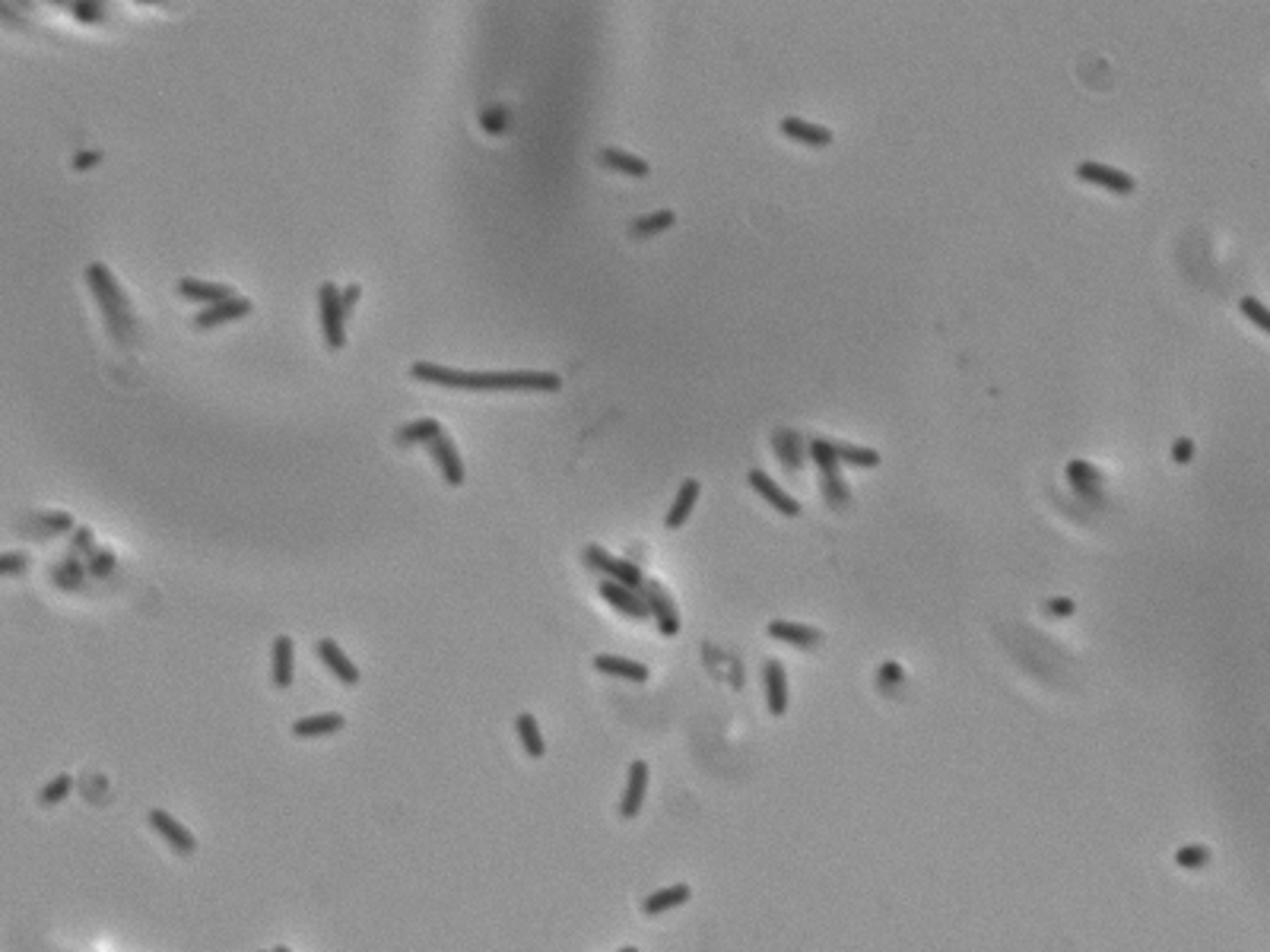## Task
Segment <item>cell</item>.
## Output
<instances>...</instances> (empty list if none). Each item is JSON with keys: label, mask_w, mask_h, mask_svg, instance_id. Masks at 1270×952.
<instances>
[{"label": "cell", "mask_w": 1270, "mask_h": 952, "mask_svg": "<svg viewBox=\"0 0 1270 952\" xmlns=\"http://www.w3.org/2000/svg\"><path fill=\"white\" fill-rule=\"evenodd\" d=\"M1238 308H1242V315L1249 317L1251 324H1258L1261 330H1267V334H1270V308L1267 305H1261L1258 299L1245 296L1242 302H1238Z\"/></svg>", "instance_id": "d6a6232c"}, {"label": "cell", "mask_w": 1270, "mask_h": 952, "mask_svg": "<svg viewBox=\"0 0 1270 952\" xmlns=\"http://www.w3.org/2000/svg\"><path fill=\"white\" fill-rule=\"evenodd\" d=\"M248 312H251V302L236 296L229 302H220V305L204 308V312L195 317V328L204 330V328H216V324H226V321H238V317H245Z\"/></svg>", "instance_id": "d6986e66"}, {"label": "cell", "mask_w": 1270, "mask_h": 952, "mask_svg": "<svg viewBox=\"0 0 1270 952\" xmlns=\"http://www.w3.org/2000/svg\"><path fill=\"white\" fill-rule=\"evenodd\" d=\"M673 222H677L673 210H657V213H648V216H642V220H635L629 232L635 238H652V235H657V232L670 229Z\"/></svg>", "instance_id": "4316f807"}, {"label": "cell", "mask_w": 1270, "mask_h": 952, "mask_svg": "<svg viewBox=\"0 0 1270 952\" xmlns=\"http://www.w3.org/2000/svg\"><path fill=\"white\" fill-rule=\"evenodd\" d=\"M87 283L99 302V308H102L108 317V330H112L121 343H128L130 334H134V312H130V302L124 299V292L118 289V283H115L112 270H108L102 261H96V264L87 267Z\"/></svg>", "instance_id": "7a4b0ae2"}, {"label": "cell", "mask_w": 1270, "mask_h": 952, "mask_svg": "<svg viewBox=\"0 0 1270 952\" xmlns=\"http://www.w3.org/2000/svg\"><path fill=\"white\" fill-rule=\"evenodd\" d=\"M776 448H778L781 461H785L788 467H797V463H801V451H797V436H791V432H778Z\"/></svg>", "instance_id": "e575fe53"}, {"label": "cell", "mask_w": 1270, "mask_h": 952, "mask_svg": "<svg viewBox=\"0 0 1270 952\" xmlns=\"http://www.w3.org/2000/svg\"><path fill=\"white\" fill-rule=\"evenodd\" d=\"M616 952H639V949H635V946H623V949H616Z\"/></svg>", "instance_id": "bcb514c9"}, {"label": "cell", "mask_w": 1270, "mask_h": 952, "mask_svg": "<svg viewBox=\"0 0 1270 952\" xmlns=\"http://www.w3.org/2000/svg\"><path fill=\"white\" fill-rule=\"evenodd\" d=\"M598 591H601V597L607 600L614 610H619L623 616H632V619H648V616H652L648 600L642 597V591H632V587H626V584L607 582V578L601 582Z\"/></svg>", "instance_id": "9c48e42d"}, {"label": "cell", "mask_w": 1270, "mask_h": 952, "mask_svg": "<svg viewBox=\"0 0 1270 952\" xmlns=\"http://www.w3.org/2000/svg\"><path fill=\"white\" fill-rule=\"evenodd\" d=\"M318 308H321V330L324 343L331 350H344L346 343V312L340 305V289L334 283H321L318 289Z\"/></svg>", "instance_id": "3957f363"}, {"label": "cell", "mask_w": 1270, "mask_h": 952, "mask_svg": "<svg viewBox=\"0 0 1270 952\" xmlns=\"http://www.w3.org/2000/svg\"><path fill=\"white\" fill-rule=\"evenodd\" d=\"M1048 613H1055V616L1074 613V600H1051V603H1048Z\"/></svg>", "instance_id": "ee69618b"}, {"label": "cell", "mask_w": 1270, "mask_h": 952, "mask_svg": "<svg viewBox=\"0 0 1270 952\" xmlns=\"http://www.w3.org/2000/svg\"><path fill=\"white\" fill-rule=\"evenodd\" d=\"M763 679H765V705H769V715L781 717L788 711V673H785V664H781V661H765Z\"/></svg>", "instance_id": "8fae6325"}, {"label": "cell", "mask_w": 1270, "mask_h": 952, "mask_svg": "<svg viewBox=\"0 0 1270 952\" xmlns=\"http://www.w3.org/2000/svg\"><path fill=\"white\" fill-rule=\"evenodd\" d=\"M76 553H87V556L96 553V543H92V530L89 528H76L74 530V556Z\"/></svg>", "instance_id": "74e56055"}, {"label": "cell", "mask_w": 1270, "mask_h": 952, "mask_svg": "<svg viewBox=\"0 0 1270 952\" xmlns=\"http://www.w3.org/2000/svg\"><path fill=\"white\" fill-rule=\"evenodd\" d=\"M823 486H826V495H830L832 502H842V499L848 495V486L842 483V479L835 476V474H832V476H826V483H823Z\"/></svg>", "instance_id": "60d3db41"}, {"label": "cell", "mask_w": 1270, "mask_h": 952, "mask_svg": "<svg viewBox=\"0 0 1270 952\" xmlns=\"http://www.w3.org/2000/svg\"><path fill=\"white\" fill-rule=\"evenodd\" d=\"M750 486H753V489H756L759 495H763V499L769 502V505L776 508V512L788 515V517L801 515V505H797L791 495L781 489V486H778L769 474H763V470H750Z\"/></svg>", "instance_id": "9a60e30c"}, {"label": "cell", "mask_w": 1270, "mask_h": 952, "mask_svg": "<svg viewBox=\"0 0 1270 952\" xmlns=\"http://www.w3.org/2000/svg\"><path fill=\"white\" fill-rule=\"evenodd\" d=\"M594 670L607 673V677H616V679H629V683H648V677H652L645 664L629 661V657H619V654H598L594 657Z\"/></svg>", "instance_id": "ac0fdd59"}, {"label": "cell", "mask_w": 1270, "mask_h": 952, "mask_svg": "<svg viewBox=\"0 0 1270 952\" xmlns=\"http://www.w3.org/2000/svg\"><path fill=\"white\" fill-rule=\"evenodd\" d=\"M689 899H693V889H689L686 882H670V886L657 889V892L642 899V915L657 918V915H664V911H673V908H680V905H686Z\"/></svg>", "instance_id": "4fadbf2b"}, {"label": "cell", "mask_w": 1270, "mask_h": 952, "mask_svg": "<svg viewBox=\"0 0 1270 952\" xmlns=\"http://www.w3.org/2000/svg\"><path fill=\"white\" fill-rule=\"evenodd\" d=\"M71 791H74L71 775H54L48 784L38 791V803H42V807H58V803H64L67 797H71Z\"/></svg>", "instance_id": "83f0119b"}, {"label": "cell", "mask_w": 1270, "mask_h": 952, "mask_svg": "<svg viewBox=\"0 0 1270 952\" xmlns=\"http://www.w3.org/2000/svg\"><path fill=\"white\" fill-rule=\"evenodd\" d=\"M1076 178L1087 184H1099V188L1112 191V194H1130L1137 188V181L1121 168L1102 166V162H1080L1076 166Z\"/></svg>", "instance_id": "52a82bcc"}, {"label": "cell", "mask_w": 1270, "mask_h": 952, "mask_svg": "<svg viewBox=\"0 0 1270 952\" xmlns=\"http://www.w3.org/2000/svg\"><path fill=\"white\" fill-rule=\"evenodd\" d=\"M781 134L804 146H830L832 143V130L819 127V124H810L804 118H785L781 121Z\"/></svg>", "instance_id": "44dd1931"}, {"label": "cell", "mask_w": 1270, "mask_h": 952, "mask_svg": "<svg viewBox=\"0 0 1270 952\" xmlns=\"http://www.w3.org/2000/svg\"><path fill=\"white\" fill-rule=\"evenodd\" d=\"M178 296L188 302H200L204 308H210V305H220V302L236 299V289H232V286H223V283H204V280H195V276H184V280H178Z\"/></svg>", "instance_id": "7c38bea8"}, {"label": "cell", "mask_w": 1270, "mask_h": 952, "mask_svg": "<svg viewBox=\"0 0 1270 952\" xmlns=\"http://www.w3.org/2000/svg\"><path fill=\"white\" fill-rule=\"evenodd\" d=\"M270 952H292L290 946H277V949H270Z\"/></svg>", "instance_id": "f6af8a7d"}, {"label": "cell", "mask_w": 1270, "mask_h": 952, "mask_svg": "<svg viewBox=\"0 0 1270 952\" xmlns=\"http://www.w3.org/2000/svg\"><path fill=\"white\" fill-rule=\"evenodd\" d=\"M359 292H362V289H359L356 283H353V286H346V289L340 292V305H344V312H346V315H350V312H353V305L359 302Z\"/></svg>", "instance_id": "7bdbcfd3"}, {"label": "cell", "mask_w": 1270, "mask_h": 952, "mask_svg": "<svg viewBox=\"0 0 1270 952\" xmlns=\"http://www.w3.org/2000/svg\"><path fill=\"white\" fill-rule=\"evenodd\" d=\"M508 121H512V112H508L506 105H490L483 114H480V127H483L486 134H506Z\"/></svg>", "instance_id": "4dcf8cb0"}, {"label": "cell", "mask_w": 1270, "mask_h": 952, "mask_svg": "<svg viewBox=\"0 0 1270 952\" xmlns=\"http://www.w3.org/2000/svg\"><path fill=\"white\" fill-rule=\"evenodd\" d=\"M1191 454H1195V445H1191V438H1179L1175 441V448H1172V458L1179 461V463H1188L1191 461Z\"/></svg>", "instance_id": "b9f144b4"}, {"label": "cell", "mask_w": 1270, "mask_h": 952, "mask_svg": "<svg viewBox=\"0 0 1270 952\" xmlns=\"http://www.w3.org/2000/svg\"><path fill=\"white\" fill-rule=\"evenodd\" d=\"M315 651H318V657H321L324 667L334 673L340 683H346V686H356V683H359V667H356L350 657L344 654V648H340L334 638H321V641L315 645Z\"/></svg>", "instance_id": "30bf717a"}, {"label": "cell", "mask_w": 1270, "mask_h": 952, "mask_svg": "<svg viewBox=\"0 0 1270 952\" xmlns=\"http://www.w3.org/2000/svg\"><path fill=\"white\" fill-rule=\"evenodd\" d=\"M642 597L648 600V610H652V616L657 623V632L673 638V635L680 632V613H677V607H673L670 594L664 591V584L645 582V587H642Z\"/></svg>", "instance_id": "ba28073f"}, {"label": "cell", "mask_w": 1270, "mask_h": 952, "mask_svg": "<svg viewBox=\"0 0 1270 952\" xmlns=\"http://www.w3.org/2000/svg\"><path fill=\"white\" fill-rule=\"evenodd\" d=\"M99 162H102V153L87 150V153H76V156H74V168H76V172H87V168L99 166Z\"/></svg>", "instance_id": "ab89813d"}, {"label": "cell", "mask_w": 1270, "mask_h": 952, "mask_svg": "<svg viewBox=\"0 0 1270 952\" xmlns=\"http://www.w3.org/2000/svg\"><path fill=\"white\" fill-rule=\"evenodd\" d=\"M645 794H648V762L645 758H635L629 765V775H626V787L623 797H619V816L626 823H632L635 816L645 807Z\"/></svg>", "instance_id": "8992f818"}, {"label": "cell", "mask_w": 1270, "mask_h": 952, "mask_svg": "<svg viewBox=\"0 0 1270 952\" xmlns=\"http://www.w3.org/2000/svg\"><path fill=\"white\" fill-rule=\"evenodd\" d=\"M410 375L416 382L464 391H560L562 384L553 371H464L432 366V362H413Z\"/></svg>", "instance_id": "6da1fadb"}, {"label": "cell", "mask_w": 1270, "mask_h": 952, "mask_svg": "<svg viewBox=\"0 0 1270 952\" xmlns=\"http://www.w3.org/2000/svg\"><path fill=\"white\" fill-rule=\"evenodd\" d=\"M810 454H813V458L819 461V467H823V474H826V476H832V474H835V467H839V454H835V441H826V438H817V441H810Z\"/></svg>", "instance_id": "1f68e13d"}, {"label": "cell", "mask_w": 1270, "mask_h": 952, "mask_svg": "<svg viewBox=\"0 0 1270 952\" xmlns=\"http://www.w3.org/2000/svg\"><path fill=\"white\" fill-rule=\"evenodd\" d=\"M429 451H432V458H436L441 476H445V483L448 486H461L464 483V461H461L458 448H454V441L448 436H439V438L429 441Z\"/></svg>", "instance_id": "2e32d148"}, {"label": "cell", "mask_w": 1270, "mask_h": 952, "mask_svg": "<svg viewBox=\"0 0 1270 952\" xmlns=\"http://www.w3.org/2000/svg\"><path fill=\"white\" fill-rule=\"evenodd\" d=\"M769 638L785 641V645H794V648H813V645H819V641H823V635H819L817 629H810V625L785 623V619H778V623H769Z\"/></svg>", "instance_id": "ffe728a7"}, {"label": "cell", "mask_w": 1270, "mask_h": 952, "mask_svg": "<svg viewBox=\"0 0 1270 952\" xmlns=\"http://www.w3.org/2000/svg\"><path fill=\"white\" fill-rule=\"evenodd\" d=\"M699 492H702V486H699V479H686L683 486H680V492H677V502L670 505V512H668V528L670 530H677V528H683L686 524V517L693 515V508H696V499H699Z\"/></svg>", "instance_id": "603a6c76"}, {"label": "cell", "mask_w": 1270, "mask_h": 952, "mask_svg": "<svg viewBox=\"0 0 1270 952\" xmlns=\"http://www.w3.org/2000/svg\"><path fill=\"white\" fill-rule=\"evenodd\" d=\"M1207 861H1210V851L1197 848V845H1188V848H1182L1179 854H1175V864H1179V866H1204Z\"/></svg>", "instance_id": "d590c367"}, {"label": "cell", "mask_w": 1270, "mask_h": 952, "mask_svg": "<svg viewBox=\"0 0 1270 952\" xmlns=\"http://www.w3.org/2000/svg\"><path fill=\"white\" fill-rule=\"evenodd\" d=\"M346 727V717L340 711H324V715H308L299 717L292 724V737L296 740H318V737H331V733H340Z\"/></svg>", "instance_id": "5bb4252c"}, {"label": "cell", "mask_w": 1270, "mask_h": 952, "mask_svg": "<svg viewBox=\"0 0 1270 952\" xmlns=\"http://www.w3.org/2000/svg\"><path fill=\"white\" fill-rule=\"evenodd\" d=\"M71 10H74V17L80 20V22H96V20H102V7H99V4H74Z\"/></svg>", "instance_id": "f35d334b"}, {"label": "cell", "mask_w": 1270, "mask_h": 952, "mask_svg": "<svg viewBox=\"0 0 1270 952\" xmlns=\"http://www.w3.org/2000/svg\"><path fill=\"white\" fill-rule=\"evenodd\" d=\"M112 569H115V553H112V549H96V553L87 559V571H89V575H96V578L112 575Z\"/></svg>", "instance_id": "836d02e7"}, {"label": "cell", "mask_w": 1270, "mask_h": 952, "mask_svg": "<svg viewBox=\"0 0 1270 952\" xmlns=\"http://www.w3.org/2000/svg\"><path fill=\"white\" fill-rule=\"evenodd\" d=\"M26 528H38V533H42V537H48V533L54 537V533L74 530V517H71V515H64V512L38 515V517H29Z\"/></svg>", "instance_id": "f1b7e54d"}, {"label": "cell", "mask_w": 1270, "mask_h": 952, "mask_svg": "<svg viewBox=\"0 0 1270 952\" xmlns=\"http://www.w3.org/2000/svg\"><path fill=\"white\" fill-rule=\"evenodd\" d=\"M29 569V556L26 553H4L0 556V575H20V571Z\"/></svg>", "instance_id": "8d00e7d4"}, {"label": "cell", "mask_w": 1270, "mask_h": 952, "mask_svg": "<svg viewBox=\"0 0 1270 952\" xmlns=\"http://www.w3.org/2000/svg\"><path fill=\"white\" fill-rule=\"evenodd\" d=\"M835 454H839V461H845V463H855V467H877V463H880V454L873 451V448H858V445H835Z\"/></svg>", "instance_id": "f546056e"}, {"label": "cell", "mask_w": 1270, "mask_h": 952, "mask_svg": "<svg viewBox=\"0 0 1270 952\" xmlns=\"http://www.w3.org/2000/svg\"><path fill=\"white\" fill-rule=\"evenodd\" d=\"M515 731H518V740H521L524 753H528L531 758H544L547 756V740H544V733H540L537 717L528 715V711H521V715L515 717Z\"/></svg>", "instance_id": "cb8c5ba5"}, {"label": "cell", "mask_w": 1270, "mask_h": 952, "mask_svg": "<svg viewBox=\"0 0 1270 952\" xmlns=\"http://www.w3.org/2000/svg\"><path fill=\"white\" fill-rule=\"evenodd\" d=\"M598 162H601L603 168H614V172H623V175H632V178H645L648 172H652V166H648L645 159L632 156V153L616 150V146H607V150H601V153H598Z\"/></svg>", "instance_id": "7402d4cb"}, {"label": "cell", "mask_w": 1270, "mask_h": 952, "mask_svg": "<svg viewBox=\"0 0 1270 952\" xmlns=\"http://www.w3.org/2000/svg\"><path fill=\"white\" fill-rule=\"evenodd\" d=\"M146 823L153 825V832L162 835V841H166L169 848L178 851L182 857H191L197 851V838L191 835L188 825H182L178 819L172 816V812H166V810H150L146 812Z\"/></svg>", "instance_id": "5b68a950"}, {"label": "cell", "mask_w": 1270, "mask_h": 952, "mask_svg": "<svg viewBox=\"0 0 1270 952\" xmlns=\"http://www.w3.org/2000/svg\"><path fill=\"white\" fill-rule=\"evenodd\" d=\"M441 436V425L439 420H416V422H410L404 425V429H398V436H394V441L398 445H420V441H426L429 445L432 438H439Z\"/></svg>", "instance_id": "d4e9b609"}, {"label": "cell", "mask_w": 1270, "mask_h": 952, "mask_svg": "<svg viewBox=\"0 0 1270 952\" xmlns=\"http://www.w3.org/2000/svg\"><path fill=\"white\" fill-rule=\"evenodd\" d=\"M270 673H274V686L277 689H290L292 677H296V645H292L290 635H277L274 638V661H270Z\"/></svg>", "instance_id": "e0dca14e"}, {"label": "cell", "mask_w": 1270, "mask_h": 952, "mask_svg": "<svg viewBox=\"0 0 1270 952\" xmlns=\"http://www.w3.org/2000/svg\"><path fill=\"white\" fill-rule=\"evenodd\" d=\"M83 575H87V565H83L80 559H76L74 553L67 556V559L61 562L58 569L51 571L54 584H58V587H64V591H76V587H83Z\"/></svg>", "instance_id": "484cf974"}, {"label": "cell", "mask_w": 1270, "mask_h": 952, "mask_svg": "<svg viewBox=\"0 0 1270 952\" xmlns=\"http://www.w3.org/2000/svg\"><path fill=\"white\" fill-rule=\"evenodd\" d=\"M585 565H591L594 571H603L607 582L626 584V587H632V591H642V587H645V578H642V571L635 569L632 562L616 559V556H610L603 546H585Z\"/></svg>", "instance_id": "277c9868"}]
</instances>
